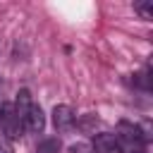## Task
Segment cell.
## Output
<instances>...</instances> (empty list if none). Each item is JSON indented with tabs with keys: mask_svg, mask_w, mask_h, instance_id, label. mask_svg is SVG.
I'll list each match as a JSON object with an SVG mask.
<instances>
[{
	"mask_svg": "<svg viewBox=\"0 0 153 153\" xmlns=\"http://www.w3.org/2000/svg\"><path fill=\"white\" fill-rule=\"evenodd\" d=\"M76 127L81 129V131H86V134H96V127H98V117L96 115H84L79 122H76Z\"/></svg>",
	"mask_w": 153,
	"mask_h": 153,
	"instance_id": "52a82bcc",
	"label": "cell"
},
{
	"mask_svg": "<svg viewBox=\"0 0 153 153\" xmlns=\"http://www.w3.org/2000/svg\"><path fill=\"white\" fill-rule=\"evenodd\" d=\"M22 127H24L26 131H31V134H41V131L45 129V115H43L41 105H36V103H33V105L29 108V112H26V117H24Z\"/></svg>",
	"mask_w": 153,
	"mask_h": 153,
	"instance_id": "277c9868",
	"label": "cell"
},
{
	"mask_svg": "<svg viewBox=\"0 0 153 153\" xmlns=\"http://www.w3.org/2000/svg\"><path fill=\"white\" fill-rule=\"evenodd\" d=\"M74 124H76V117H74V110L69 105H55L53 108V127H55V131L67 134Z\"/></svg>",
	"mask_w": 153,
	"mask_h": 153,
	"instance_id": "3957f363",
	"label": "cell"
},
{
	"mask_svg": "<svg viewBox=\"0 0 153 153\" xmlns=\"http://www.w3.org/2000/svg\"><path fill=\"white\" fill-rule=\"evenodd\" d=\"M134 10H136L143 19H151V17H153V2H134Z\"/></svg>",
	"mask_w": 153,
	"mask_h": 153,
	"instance_id": "30bf717a",
	"label": "cell"
},
{
	"mask_svg": "<svg viewBox=\"0 0 153 153\" xmlns=\"http://www.w3.org/2000/svg\"><path fill=\"white\" fill-rule=\"evenodd\" d=\"M115 141H117V148L120 153H148L146 148V139L139 129V124L134 122H127V120H120L117 127H115Z\"/></svg>",
	"mask_w": 153,
	"mask_h": 153,
	"instance_id": "6da1fadb",
	"label": "cell"
},
{
	"mask_svg": "<svg viewBox=\"0 0 153 153\" xmlns=\"http://www.w3.org/2000/svg\"><path fill=\"white\" fill-rule=\"evenodd\" d=\"M36 153H60V143H57V139H45V141L36 148Z\"/></svg>",
	"mask_w": 153,
	"mask_h": 153,
	"instance_id": "9c48e42d",
	"label": "cell"
},
{
	"mask_svg": "<svg viewBox=\"0 0 153 153\" xmlns=\"http://www.w3.org/2000/svg\"><path fill=\"white\" fill-rule=\"evenodd\" d=\"M91 148H93V153H120L115 136H112V134H105V131L96 134V143H93Z\"/></svg>",
	"mask_w": 153,
	"mask_h": 153,
	"instance_id": "5b68a950",
	"label": "cell"
},
{
	"mask_svg": "<svg viewBox=\"0 0 153 153\" xmlns=\"http://www.w3.org/2000/svg\"><path fill=\"white\" fill-rule=\"evenodd\" d=\"M0 127H2V131H5L7 139H19L22 136L24 127H22V122H19L12 103H2L0 105Z\"/></svg>",
	"mask_w": 153,
	"mask_h": 153,
	"instance_id": "7a4b0ae2",
	"label": "cell"
},
{
	"mask_svg": "<svg viewBox=\"0 0 153 153\" xmlns=\"http://www.w3.org/2000/svg\"><path fill=\"white\" fill-rule=\"evenodd\" d=\"M69 153H93V148H91V143H86V141H76V143L69 146Z\"/></svg>",
	"mask_w": 153,
	"mask_h": 153,
	"instance_id": "8fae6325",
	"label": "cell"
},
{
	"mask_svg": "<svg viewBox=\"0 0 153 153\" xmlns=\"http://www.w3.org/2000/svg\"><path fill=\"white\" fill-rule=\"evenodd\" d=\"M12 105H14V112H17L19 122H24V117H26L29 108L33 105V100H31V93H29V88H22V91L17 93V100H14Z\"/></svg>",
	"mask_w": 153,
	"mask_h": 153,
	"instance_id": "8992f818",
	"label": "cell"
},
{
	"mask_svg": "<svg viewBox=\"0 0 153 153\" xmlns=\"http://www.w3.org/2000/svg\"><path fill=\"white\" fill-rule=\"evenodd\" d=\"M0 153H14V151H12V146H10V141H7V139H2V136H0Z\"/></svg>",
	"mask_w": 153,
	"mask_h": 153,
	"instance_id": "7c38bea8",
	"label": "cell"
},
{
	"mask_svg": "<svg viewBox=\"0 0 153 153\" xmlns=\"http://www.w3.org/2000/svg\"><path fill=\"white\" fill-rule=\"evenodd\" d=\"M134 84H136L139 88H143V91H151V69L146 67V69H141L139 74H134Z\"/></svg>",
	"mask_w": 153,
	"mask_h": 153,
	"instance_id": "ba28073f",
	"label": "cell"
}]
</instances>
